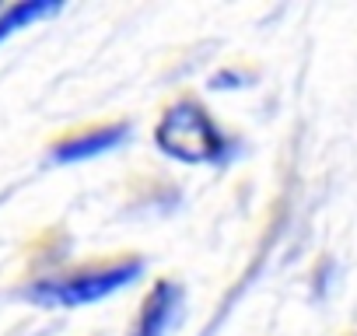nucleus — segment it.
Returning <instances> with one entry per match:
<instances>
[{
    "label": "nucleus",
    "instance_id": "nucleus-6",
    "mask_svg": "<svg viewBox=\"0 0 357 336\" xmlns=\"http://www.w3.org/2000/svg\"><path fill=\"white\" fill-rule=\"evenodd\" d=\"M0 11H4V8H0Z\"/></svg>",
    "mask_w": 357,
    "mask_h": 336
},
{
    "label": "nucleus",
    "instance_id": "nucleus-4",
    "mask_svg": "<svg viewBox=\"0 0 357 336\" xmlns=\"http://www.w3.org/2000/svg\"><path fill=\"white\" fill-rule=\"evenodd\" d=\"M178 308H183V284L168 277L154 280L126 336H168V326L178 319Z\"/></svg>",
    "mask_w": 357,
    "mask_h": 336
},
{
    "label": "nucleus",
    "instance_id": "nucleus-3",
    "mask_svg": "<svg viewBox=\"0 0 357 336\" xmlns=\"http://www.w3.org/2000/svg\"><path fill=\"white\" fill-rule=\"evenodd\" d=\"M126 137H130V123H126V119L98 123V126H88V130L63 133V137L50 147V158H53V161H60V165L88 161V158H95V154H105V151L119 147Z\"/></svg>",
    "mask_w": 357,
    "mask_h": 336
},
{
    "label": "nucleus",
    "instance_id": "nucleus-2",
    "mask_svg": "<svg viewBox=\"0 0 357 336\" xmlns=\"http://www.w3.org/2000/svg\"><path fill=\"white\" fill-rule=\"evenodd\" d=\"M144 273V259L140 256H123V259H109V263H91L60 277H46L36 280L25 298L43 305V308H77V305H91L112 291H123L126 284H133Z\"/></svg>",
    "mask_w": 357,
    "mask_h": 336
},
{
    "label": "nucleus",
    "instance_id": "nucleus-5",
    "mask_svg": "<svg viewBox=\"0 0 357 336\" xmlns=\"http://www.w3.org/2000/svg\"><path fill=\"white\" fill-rule=\"evenodd\" d=\"M56 11H60L56 0H18V4L4 8L0 11V43L8 36H15L18 29H29V25H36V22L56 15Z\"/></svg>",
    "mask_w": 357,
    "mask_h": 336
},
{
    "label": "nucleus",
    "instance_id": "nucleus-1",
    "mask_svg": "<svg viewBox=\"0 0 357 336\" xmlns=\"http://www.w3.org/2000/svg\"><path fill=\"white\" fill-rule=\"evenodd\" d=\"M154 144L161 154L183 165H228L238 151V144L214 123L207 105L193 95L172 102L161 112L154 126Z\"/></svg>",
    "mask_w": 357,
    "mask_h": 336
}]
</instances>
